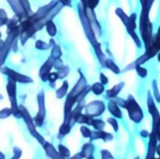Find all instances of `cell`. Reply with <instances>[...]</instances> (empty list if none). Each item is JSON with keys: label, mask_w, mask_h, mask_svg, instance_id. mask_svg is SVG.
<instances>
[{"label": "cell", "mask_w": 160, "mask_h": 159, "mask_svg": "<svg viewBox=\"0 0 160 159\" xmlns=\"http://www.w3.org/2000/svg\"><path fill=\"white\" fill-rule=\"evenodd\" d=\"M149 12L150 9L147 7H142V11L140 14V33H141V39L142 41V43L145 46V49H147L152 41L153 38V24L150 21L149 18Z\"/></svg>", "instance_id": "6da1fadb"}, {"label": "cell", "mask_w": 160, "mask_h": 159, "mask_svg": "<svg viewBox=\"0 0 160 159\" xmlns=\"http://www.w3.org/2000/svg\"><path fill=\"white\" fill-rule=\"evenodd\" d=\"M126 110L128 111V117L130 121H132L134 123H141L142 120L144 119V113L135 97L131 94H129L127 98V107Z\"/></svg>", "instance_id": "7a4b0ae2"}, {"label": "cell", "mask_w": 160, "mask_h": 159, "mask_svg": "<svg viewBox=\"0 0 160 159\" xmlns=\"http://www.w3.org/2000/svg\"><path fill=\"white\" fill-rule=\"evenodd\" d=\"M78 13H79V16H80V20H81V23H82V25L83 27L85 36L88 39L89 42L91 43V45L93 47L98 45L99 43V41H98V37H97L96 33L94 32V30L92 28V25H91V24L89 22V19H88V17H87V15L85 13L84 8L81 4V2L78 4Z\"/></svg>", "instance_id": "3957f363"}, {"label": "cell", "mask_w": 160, "mask_h": 159, "mask_svg": "<svg viewBox=\"0 0 160 159\" xmlns=\"http://www.w3.org/2000/svg\"><path fill=\"white\" fill-rule=\"evenodd\" d=\"M7 91H8V99L10 101V105H11V112L12 115H14L15 118L20 119L22 118V115L20 113L19 110V105L17 102V89H16V82H14L11 79H8V84H7Z\"/></svg>", "instance_id": "277c9868"}, {"label": "cell", "mask_w": 160, "mask_h": 159, "mask_svg": "<svg viewBox=\"0 0 160 159\" xmlns=\"http://www.w3.org/2000/svg\"><path fill=\"white\" fill-rule=\"evenodd\" d=\"M19 110H20V113H21V115H22V118L23 119L24 123H26V125H27V127H28V130H29V132L31 133V135H32L34 138H36V139L38 140L39 143H41V144L43 145L46 141H45V140L37 132V130H36V125H35V123H34V121H33V119L31 118V116H30L29 112L27 111V109L25 108V107L22 106V105H20V106H19Z\"/></svg>", "instance_id": "5b68a950"}, {"label": "cell", "mask_w": 160, "mask_h": 159, "mask_svg": "<svg viewBox=\"0 0 160 159\" xmlns=\"http://www.w3.org/2000/svg\"><path fill=\"white\" fill-rule=\"evenodd\" d=\"M38 105V112L37 116L33 119L36 126L41 127L44 123V120L46 117V107H45V94L43 90H40L37 96Z\"/></svg>", "instance_id": "8992f818"}, {"label": "cell", "mask_w": 160, "mask_h": 159, "mask_svg": "<svg viewBox=\"0 0 160 159\" xmlns=\"http://www.w3.org/2000/svg\"><path fill=\"white\" fill-rule=\"evenodd\" d=\"M106 105L103 101L95 100L90 102L85 107V113L93 118H99L106 111Z\"/></svg>", "instance_id": "52a82bcc"}, {"label": "cell", "mask_w": 160, "mask_h": 159, "mask_svg": "<svg viewBox=\"0 0 160 159\" xmlns=\"http://www.w3.org/2000/svg\"><path fill=\"white\" fill-rule=\"evenodd\" d=\"M1 73L6 74L8 77V79L13 80L14 82H18V83H22V84L33 83L32 78H30L29 76L19 74L16 71H13V70H11V69H9L8 67H6V66L1 69Z\"/></svg>", "instance_id": "ba28073f"}, {"label": "cell", "mask_w": 160, "mask_h": 159, "mask_svg": "<svg viewBox=\"0 0 160 159\" xmlns=\"http://www.w3.org/2000/svg\"><path fill=\"white\" fill-rule=\"evenodd\" d=\"M146 103H147V108H148L149 114L152 117V124L158 123V121H159L160 113L159 111H158V107H157L156 101H155V99L153 97V94H152V92L150 90L147 92V100H146Z\"/></svg>", "instance_id": "9c48e42d"}, {"label": "cell", "mask_w": 160, "mask_h": 159, "mask_svg": "<svg viewBox=\"0 0 160 159\" xmlns=\"http://www.w3.org/2000/svg\"><path fill=\"white\" fill-rule=\"evenodd\" d=\"M78 72H79L80 77H79L77 83L75 84V86L72 88V90L68 93V95H69V96L75 98L76 100H77L78 96L83 91V90H84V89L87 87V85H88V84H87V79L85 78V76H84V74H82V72L81 71V69H79Z\"/></svg>", "instance_id": "30bf717a"}, {"label": "cell", "mask_w": 160, "mask_h": 159, "mask_svg": "<svg viewBox=\"0 0 160 159\" xmlns=\"http://www.w3.org/2000/svg\"><path fill=\"white\" fill-rule=\"evenodd\" d=\"M85 10V13L89 19V22L92 25V28L94 30V32L96 33L97 37H101L102 36V27H101V25L100 23L98 22V18H97V15L95 13V10L94 9H91V8H84Z\"/></svg>", "instance_id": "8fae6325"}, {"label": "cell", "mask_w": 160, "mask_h": 159, "mask_svg": "<svg viewBox=\"0 0 160 159\" xmlns=\"http://www.w3.org/2000/svg\"><path fill=\"white\" fill-rule=\"evenodd\" d=\"M148 146H147V153L145 159H155L157 155V146L158 144V140L157 139V136L154 131H151L150 137H149Z\"/></svg>", "instance_id": "7c38bea8"}, {"label": "cell", "mask_w": 160, "mask_h": 159, "mask_svg": "<svg viewBox=\"0 0 160 159\" xmlns=\"http://www.w3.org/2000/svg\"><path fill=\"white\" fill-rule=\"evenodd\" d=\"M53 62H54V59L50 56L49 58L45 61V63L41 66V68L39 70V77L43 82L48 81L51 70H52V68H53Z\"/></svg>", "instance_id": "4fadbf2b"}, {"label": "cell", "mask_w": 160, "mask_h": 159, "mask_svg": "<svg viewBox=\"0 0 160 159\" xmlns=\"http://www.w3.org/2000/svg\"><path fill=\"white\" fill-rule=\"evenodd\" d=\"M86 107V103H85V100L78 103L75 107L73 108L72 112H71V115H70V118H69V122H68V124L73 127L75 123H77V120L78 118L80 117V115L82 113V110L85 108Z\"/></svg>", "instance_id": "5bb4252c"}, {"label": "cell", "mask_w": 160, "mask_h": 159, "mask_svg": "<svg viewBox=\"0 0 160 159\" xmlns=\"http://www.w3.org/2000/svg\"><path fill=\"white\" fill-rule=\"evenodd\" d=\"M114 139V136L112 134V133H109V132H106L104 130H101V131H97V130H94L92 132V135H91V138L89 139L91 142L95 141V140H103L104 142H110L112 140H113Z\"/></svg>", "instance_id": "9a60e30c"}, {"label": "cell", "mask_w": 160, "mask_h": 159, "mask_svg": "<svg viewBox=\"0 0 160 159\" xmlns=\"http://www.w3.org/2000/svg\"><path fill=\"white\" fill-rule=\"evenodd\" d=\"M125 85H126V83L123 82V81L118 83V84H116V85H114L112 89H110V90L105 91V98L108 99L109 101L115 99L116 97H118L119 93L122 91V90L124 89Z\"/></svg>", "instance_id": "2e32d148"}, {"label": "cell", "mask_w": 160, "mask_h": 159, "mask_svg": "<svg viewBox=\"0 0 160 159\" xmlns=\"http://www.w3.org/2000/svg\"><path fill=\"white\" fill-rule=\"evenodd\" d=\"M107 108L110 112V114L112 115V117L115 118V119H123V111L122 108L114 102V100H110L108 102V106Z\"/></svg>", "instance_id": "e0dca14e"}, {"label": "cell", "mask_w": 160, "mask_h": 159, "mask_svg": "<svg viewBox=\"0 0 160 159\" xmlns=\"http://www.w3.org/2000/svg\"><path fill=\"white\" fill-rule=\"evenodd\" d=\"M95 152H96V146L91 141L84 143L82 147V150H81V154H82L83 159H86L91 156H94Z\"/></svg>", "instance_id": "ac0fdd59"}, {"label": "cell", "mask_w": 160, "mask_h": 159, "mask_svg": "<svg viewBox=\"0 0 160 159\" xmlns=\"http://www.w3.org/2000/svg\"><path fill=\"white\" fill-rule=\"evenodd\" d=\"M93 48H94V50H95V54H96V56H97V58H98V62L100 63L101 67L105 68V63H106V60H107L108 58H107V56L105 55V53H104L103 50H102L101 43L99 42L98 45L94 46Z\"/></svg>", "instance_id": "d6986e66"}, {"label": "cell", "mask_w": 160, "mask_h": 159, "mask_svg": "<svg viewBox=\"0 0 160 159\" xmlns=\"http://www.w3.org/2000/svg\"><path fill=\"white\" fill-rule=\"evenodd\" d=\"M105 68H107L108 70H110L111 72H112L115 74H121V69L119 68V66L110 58H107L106 63H105Z\"/></svg>", "instance_id": "ffe728a7"}, {"label": "cell", "mask_w": 160, "mask_h": 159, "mask_svg": "<svg viewBox=\"0 0 160 159\" xmlns=\"http://www.w3.org/2000/svg\"><path fill=\"white\" fill-rule=\"evenodd\" d=\"M95 118L89 116L88 114H83L82 113L80 115V117L78 118L77 120V123H80L82 125H87V126H92V123H93V121H94Z\"/></svg>", "instance_id": "44dd1931"}, {"label": "cell", "mask_w": 160, "mask_h": 159, "mask_svg": "<svg viewBox=\"0 0 160 159\" xmlns=\"http://www.w3.org/2000/svg\"><path fill=\"white\" fill-rule=\"evenodd\" d=\"M115 13L120 18V20L122 21V23L124 24V25L126 26V28H128L129 26V16H128L127 13L121 8H117L115 9Z\"/></svg>", "instance_id": "7402d4cb"}, {"label": "cell", "mask_w": 160, "mask_h": 159, "mask_svg": "<svg viewBox=\"0 0 160 159\" xmlns=\"http://www.w3.org/2000/svg\"><path fill=\"white\" fill-rule=\"evenodd\" d=\"M55 93H56V97L58 99H62L63 97L68 95V82L63 81V84L61 85V87L59 89L56 90Z\"/></svg>", "instance_id": "603a6c76"}, {"label": "cell", "mask_w": 160, "mask_h": 159, "mask_svg": "<svg viewBox=\"0 0 160 159\" xmlns=\"http://www.w3.org/2000/svg\"><path fill=\"white\" fill-rule=\"evenodd\" d=\"M91 91L97 96L102 95L105 92V86L102 85L100 82H96L91 86Z\"/></svg>", "instance_id": "cb8c5ba5"}, {"label": "cell", "mask_w": 160, "mask_h": 159, "mask_svg": "<svg viewBox=\"0 0 160 159\" xmlns=\"http://www.w3.org/2000/svg\"><path fill=\"white\" fill-rule=\"evenodd\" d=\"M127 31H128V33L129 34V36L131 37V39L133 40V41L135 42V44L137 45V47H138V48H142V39L138 36L136 30H133V29H131V28H128V29H127Z\"/></svg>", "instance_id": "d4e9b609"}, {"label": "cell", "mask_w": 160, "mask_h": 159, "mask_svg": "<svg viewBox=\"0 0 160 159\" xmlns=\"http://www.w3.org/2000/svg\"><path fill=\"white\" fill-rule=\"evenodd\" d=\"M71 128L70 125L68 123H62V125L60 126L59 128V132H58V139L59 140H62L64 137H66L67 135H68L71 131Z\"/></svg>", "instance_id": "484cf974"}, {"label": "cell", "mask_w": 160, "mask_h": 159, "mask_svg": "<svg viewBox=\"0 0 160 159\" xmlns=\"http://www.w3.org/2000/svg\"><path fill=\"white\" fill-rule=\"evenodd\" d=\"M45 27H46L47 33H48L52 38L54 37V36L57 34V27H56V25H55V24L53 23L52 20V21H49V22L46 24Z\"/></svg>", "instance_id": "4316f807"}, {"label": "cell", "mask_w": 160, "mask_h": 159, "mask_svg": "<svg viewBox=\"0 0 160 159\" xmlns=\"http://www.w3.org/2000/svg\"><path fill=\"white\" fill-rule=\"evenodd\" d=\"M92 126L95 130L97 131H101L104 130L106 127V123L102 120V119H98V118H95L92 123Z\"/></svg>", "instance_id": "83f0119b"}, {"label": "cell", "mask_w": 160, "mask_h": 159, "mask_svg": "<svg viewBox=\"0 0 160 159\" xmlns=\"http://www.w3.org/2000/svg\"><path fill=\"white\" fill-rule=\"evenodd\" d=\"M21 23V20H20V18L19 17H17L16 15L15 16H13L11 19H9L8 21V23H7V27H8V31H7V33H8L9 31H11L13 28H15L16 26H18L19 25H18V23Z\"/></svg>", "instance_id": "f1b7e54d"}, {"label": "cell", "mask_w": 160, "mask_h": 159, "mask_svg": "<svg viewBox=\"0 0 160 159\" xmlns=\"http://www.w3.org/2000/svg\"><path fill=\"white\" fill-rule=\"evenodd\" d=\"M152 89H153V97H154L155 101L158 104H160V91L157 80H153V82H152Z\"/></svg>", "instance_id": "f546056e"}, {"label": "cell", "mask_w": 160, "mask_h": 159, "mask_svg": "<svg viewBox=\"0 0 160 159\" xmlns=\"http://www.w3.org/2000/svg\"><path fill=\"white\" fill-rule=\"evenodd\" d=\"M62 55H63V52H62V49H61L60 45L56 44V45H54V46L52 48V51H51V57H52L53 59L61 58Z\"/></svg>", "instance_id": "4dcf8cb0"}, {"label": "cell", "mask_w": 160, "mask_h": 159, "mask_svg": "<svg viewBox=\"0 0 160 159\" xmlns=\"http://www.w3.org/2000/svg\"><path fill=\"white\" fill-rule=\"evenodd\" d=\"M69 72H70V68H69V66H68V65H64L63 67H61L59 70H57V74H58V77H59V79H64V78H66V77L68 75Z\"/></svg>", "instance_id": "1f68e13d"}, {"label": "cell", "mask_w": 160, "mask_h": 159, "mask_svg": "<svg viewBox=\"0 0 160 159\" xmlns=\"http://www.w3.org/2000/svg\"><path fill=\"white\" fill-rule=\"evenodd\" d=\"M58 153L60 154V156L65 159H68L70 157V151L63 144H59L58 145Z\"/></svg>", "instance_id": "d6a6232c"}, {"label": "cell", "mask_w": 160, "mask_h": 159, "mask_svg": "<svg viewBox=\"0 0 160 159\" xmlns=\"http://www.w3.org/2000/svg\"><path fill=\"white\" fill-rule=\"evenodd\" d=\"M137 19H138V15H137V13H132V14H130V16H129V26L127 28V29H128V28H131V29H133V30H136L137 29V27H138V25H137Z\"/></svg>", "instance_id": "836d02e7"}, {"label": "cell", "mask_w": 160, "mask_h": 159, "mask_svg": "<svg viewBox=\"0 0 160 159\" xmlns=\"http://www.w3.org/2000/svg\"><path fill=\"white\" fill-rule=\"evenodd\" d=\"M134 70L137 72L138 75L141 77V78H145L147 75H148V71L146 68L142 67V65H137L134 67Z\"/></svg>", "instance_id": "e575fe53"}, {"label": "cell", "mask_w": 160, "mask_h": 159, "mask_svg": "<svg viewBox=\"0 0 160 159\" xmlns=\"http://www.w3.org/2000/svg\"><path fill=\"white\" fill-rule=\"evenodd\" d=\"M107 123H108V124H110L112 126V128L113 129V131L115 133H117L119 131V123H118L117 119H115L113 117H109L107 119Z\"/></svg>", "instance_id": "d590c367"}, {"label": "cell", "mask_w": 160, "mask_h": 159, "mask_svg": "<svg viewBox=\"0 0 160 159\" xmlns=\"http://www.w3.org/2000/svg\"><path fill=\"white\" fill-rule=\"evenodd\" d=\"M59 79L58 77V74L57 72H51L50 74H49V78H48V81L50 82V86L52 88H55V84H56V81Z\"/></svg>", "instance_id": "8d00e7d4"}, {"label": "cell", "mask_w": 160, "mask_h": 159, "mask_svg": "<svg viewBox=\"0 0 160 159\" xmlns=\"http://www.w3.org/2000/svg\"><path fill=\"white\" fill-rule=\"evenodd\" d=\"M80 131H81L82 136L84 139H90L91 135H92V132H93L87 125H82L81 128H80Z\"/></svg>", "instance_id": "74e56055"}, {"label": "cell", "mask_w": 160, "mask_h": 159, "mask_svg": "<svg viewBox=\"0 0 160 159\" xmlns=\"http://www.w3.org/2000/svg\"><path fill=\"white\" fill-rule=\"evenodd\" d=\"M35 46H36V48H37V49H38V50H48V49H50V48H51V46H50V44H49V43H47V42H45V41H41V40L37 41H36Z\"/></svg>", "instance_id": "f35d334b"}, {"label": "cell", "mask_w": 160, "mask_h": 159, "mask_svg": "<svg viewBox=\"0 0 160 159\" xmlns=\"http://www.w3.org/2000/svg\"><path fill=\"white\" fill-rule=\"evenodd\" d=\"M8 21V19L7 12L5 11V9L0 8V26H2L4 25H7Z\"/></svg>", "instance_id": "ab89813d"}, {"label": "cell", "mask_w": 160, "mask_h": 159, "mask_svg": "<svg viewBox=\"0 0 160 159\" xmlns=\"http://www.w3.org/2000/svg\"><path fill=\"white\" fill-rule=\"evenodd\" d=\"M100 156H101V159H115L112 156V154L107 149H103L100 151Z\"/></svg>", "instance_id": "60d3db41"}, {"label": "cell", "mask_w": 160, "mask_h": 159, "mask_svg": "<svg viewBox=\"0 0 160 159\" xmlns=\"http://www.w3.org/2000/svg\"><path fill=\"white\" fill-rule=\"evenodd\" d=\"M12 114L11 112V108H8V107H6V108H3L1 111H0V119H6L8 117H9L10 115Z\"/></svg>", "instance_id": "b9f144b4"}, {"label": "cell", "mask_w": 160, "mask_h": 159, "mask_svg": "<svg viewBox=\"0 0 160 159\" xmlns=\"http://www.w3.org/2000/svg\"><path fill=\"white\" fill-rule=\"evenodd\" d=\"M113 100H114V102H115L121 108L126 109V107H127V99H123V98H121V97H116V98L113 99Z\"/></svg>", "instance_id": "7bdbcfd3"}, {"label": "cell", "mask_w": 160, "mask_h": 159, "mask_svg": "<svg viewBox=\"0 0 160 159\" xmlns=\"http://www.w3.org/2000/svg\"><path fill=\"white\" fill-rule=\"evenodd\" d=\"M99 1L100 0H87V8L95 10V8L98 6Z\"/></svg>", "instance_id": "ee69618b"}, {"label": "cell", "mask_w": 160, "mask_h": 159, "mask_svg": "<svg viewBox=\"0 0 160 159\" xmlns=\"http://www.w3.org/2000/svg\"><path fill=\"white\" fill-rule=\"evenodd\" d=\"M99 82H100L102 85L106 86V85L109 84V77H108L104 73H100V74H99Z\"/></svg>", "instance_id": "f6af8a7d"}, {"label": "cell", "mask_w": 160, "mask_h": 159, "mask_svg": "<svg viewBox=\"0 0 160 159\" xmlns=\"http://www.w3.org/2000/svg\"><path fill=\"white\" fill-rule=\"evenodd\" d=\"M152 41H155V42L158 44V46L160 48V25H159V27H158V32H157L156 34H154V35H153Z\"/></svg>", "instance_id": "bcb514c9"}, {"label": "cell", "mask_w": 160, "mask_h": 159, "mask_svg": "<svg viewBox=\"0 0 160 159\" xmlns=\"http://www.w3.org/2000/svg\"><path fill=\"white\" fill-rule=\"evenodd\" d=\"M64 66V63H63V60L61 58H58V59H54V62H53V68L55 70H59L61 67Z\"/></svg>", "instance_id": "7dc6e473"}, {"label": "cell", "mask_w": 160, "mask_h": 159, "mask_svg": "<svg viewBox=\"0 0 160 159\" xmlns=\"http://www.w3.org/2000/svg\"><path fill=\"white\" fill-rule=\"evenodd\" d=\"M13 153H14V156H13V157L11 159L20 158V156H21V155H22V151H21L19 148H14V149H13Z\"/></svg>", "instance_id": "c3c4849f"}, {"label": "cell", "mask_w": 160, "mask_h": 159, "mask_svg": "<svg viewBox=\"0 0 160 159\" xmlns=\"http://www.w3.org/2000/svg\"><path fill=\"white\" fill-rule=\"evenodd\" d=\"M150 133L151 132H148L147 130H141L140 131V136L142 138V139H149V137H150Z\"/></svg>", "instance_id": "681fc988"}, {"label": "cell", "mask_w": 160, "mask_h": 159, "mask_svg": "<svg viewBox=\"0 0 160 159\" xmlns=\"http://www.w3.org/2000/svg\"><path fill=\"white\" fill-rule=\"evenodd\" d=\"M64 7H72V4H71V0H58Z\"/></svg>", "instance_id": "f907efd6"}, {"label": "cell", "mask_w": 160, "mask_h": 159, "mask_svg": "<svg viewBox=\"0 0 160 159\" xmlns=\"http://www.w3.org/2000/svg\"><path fill=\"white\" fill-rule=\"evenodd\" d=\"M68 159H83V157H82V156L81 152H80V153L75 154L73 156H70L69 158H68Z\"/></svg>", "instance_id": "816d5d0a"}, {"label": "cell", "mask_w": 160, "mask_h": 159, "mask_svg": "<svg viewBox=\"0 0 160 159\" xmlns=\"http://www.w3.org/2000/svg\"><path fill=\"white\" fill-rule=\"evenodd\" d=\"M157 155L158 156V157H160V142H158L157 146Z\"/></svg>", "instance_id": "f5cc1de1"}, {"label": "cell", "mask_w": 160, "mask_h": 159, "mask_svg": "<svg viewBox=\"0 0 160 159\" xmlns=\"http://www.w3.org/2000/svg\"><path fill=\"white\" fill-rule=\"evenodd\" d=\"M4 44H5V41H2V40H0V51L3 49V47H4Z\"/></svg>", "instance_id": "db71d44e"}, {"label": "cell", "mask_w": 160, "mask_h": 159, "mask_svg": "<svg viewBox=\"0 0 160 159\" xmlns=\"http://www.w3.org/2000/svg\"><path fill=\"white\" fill-rule=\"evenodd\" d=\"M0 159H5V156H4V154H3V153H1V152H0Z\"/></svg>", "instance_id": "11a10c76"}, {"label": "cell", "mask_w": 160, "mask_h": 159, "mask_svg": "<svg viewBox=\"0 0 160 159\" xmlns=\"http://www.w3.org/2000/svg\"><path fill=\"white\" fill-rule=\"evenodd\" d=\"M157 57H158V60L160 62V52L158 54V55H157Z\"/></svg>", "instance_id": "9f6ffc18"}, {"label": "cell", "mask_w": 160, "mask_h": 159, "mask_svg": "<svg viewBox=\"0 0 160 159\" xmlns=\"http://www.w3.org/2000/svg\"><path fill=\"white\" fill-rule=\"evenodd\" d=\"M86 159H96L95 158V156H89V157H87Z\"/></svg>", "instance_id": "6f0895ef"}, {"label": "cell", "mask_w": 160, "mask_h": 159, "mask_svg": "<svg viewBox=\"0 0 160 159\" xmlns=\"http://www.w3.org/2000/svg\"><path fill=\"white\" fill-rule=\"evenodd\" d=\"M2 99H3V96H2V94H1V93H0V101H1V100H2Z\"/></svg>", "instance_id": "680465c9"}, {"label": "cell", "mask_w": 160, "mask_h": 159, "mask_svg": "<svg viewBox=\"0 0 160 159\" xmlns=\"http://www.w3.org/2000/svg\"><path fill=\"white\" fill-rule=\"evenodd\" d=\"M134 159H140V157H139V156H136Z\"/></svg>", "instance_id": "91938a15"}, {"label": "cell", "mask_w": 160, "mask_h": 159, "mask_svg": "<svg viewBox=\"0 0 160 159\" xmlns=\"http://www.w3.org/2000/svg\"><path fill=\"white\" fill-rule=\"evenodd\" d=\"M1 36H2V34H1V32H0V40H1Z\"/></svg>", "instance_id": "94428289"}, {"label": "cell", "mask_w": 160, "mask_h": 159, "mask_svg": "<svg viewBox=\"0 0 160 159\" xmlns=\"http://www.w3.org/2000/svg\"><path fill=\"white\" fill-rule=\"evenodd\" d=\"M158 124L160 125V118H159V121H158Z\"/></svg>", "instance_id": "6125c7cd"}, {"label": "cell", "mask_w": 160, "mask_h": 159, "mask_svg": "<svg viewBox=\"0 0 160 159\" xmlns=\"http://www.w3.org/2000/svg\"><path fill=\"white\" fill-rule=\"evenodd\" d=\"M155 159H160V157H156V158Z\"/></svg>", "instance_id": "be15d7a7"}]
</instances>
